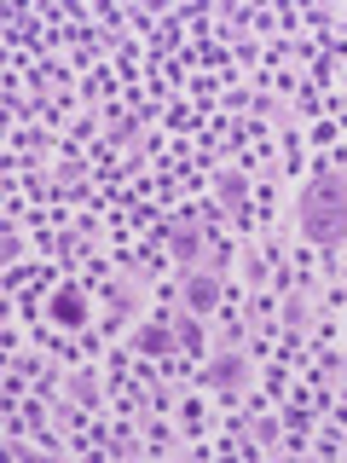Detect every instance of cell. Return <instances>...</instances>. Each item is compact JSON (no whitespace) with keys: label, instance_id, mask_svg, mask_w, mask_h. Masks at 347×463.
<instances>
[{"label":"cell","instance_id":"obj_11","mask_svg":"<svg viewBox=\"0 0 347 463\" xmlns=\"http://www.w3.org/2000/svg\"><path fill=\"white\" fill-rule=\"evenodd\" d=\"M168 446H174L168 411H151V417H145V452H168Z\"/></svg>","mask_w":347,"mask_h":463},{"label":"cell","instance_id":"obj_3","mask_svg":"<svg viewBox=\"0 0 347 463\" xmlns=\"http://www.w3.org/2000/svg\"><path fill=\"white\" fill-rule=\"evenodd\" d=\"M139 307H145V296H139L134 279H98V318H93L87 336H93V342H116L127 325H139Z\"/></svg>","mask_w":347,"mask_h":463},{"label":"cell","instance_id":"obj_10","mask_svg":"<svg viewBox=\"0 0 347 463\" xmlns=\"http://www.w3.org/2000/svg\"><path fill=\"white\" fill-rule=\"evenodd\" d=\"M174 330H180V347L192 359H209V354H202V318L197 313H180V318H174Z\"/></svg>","mask_w":347,"mask_h":463},{"label":"cell","instance_id":"obj_7","mask_svg":"<svg viewBox=\"0 0 347 463\" xmlns=\"http://www.w3.org/2000/svg\"><path fill=\"white\" fill-rule=\"evenodd\" d=\"M64 394L81 405V411H105V394H110V383L98 371H81V365H70L64 371Z\"/></svg>","mask_w":347,"mask_h":463},{"label":"cell","instance_id":"obj_8","mask_svg":"<svg viewBox=\"0 0 347 463\" xmlns=\"http://www.w3.org/2000/svg\"><path fill=\"white\" fill-rule=\"evenodd\" d=\"M174 417H180V429H185V440H202V429H209V400H202V388H185V400L174 405Z\"/></svg>","mask_w":347,"mask_h":463},{"label":"cell","instance_id":"obj_6","mask_svg":"<svg viewBox=\"0 0 347 463\" xmlns=\"http://www.w3.org/2000/svg\"><path fill=\"white\" fill-rule=\"evenodd\" d=\"M180 296H185V313L209 318L214 307H220V296H226V272H214V267H192V272H185V284H180Z\"/></svg>","mask_w":347,"mask_h":463},{"label":"cell","instance_id":"obj_2","mask_svg":"<svg viewBox=\"0 0 347 463\" xmlns=\"http://www.w3.org/2000/svg\"><path fill=\"white\" fill-rule=\"evenodd\" d=\"M197 388L214 394V400H226V405H243L249 388H255V354L249 347H220V354H209L202 371H197Z\"/></svg>","mask_w":347,"mask_h":463},{"label":"cell","instance_id":"obj_16","mask_svg":"<svg viewBox=\"0 0 347 463\" xmlns=\"http://www.w3.org/2000/svg\"><path fill=\"white\" fill-rule=\"evenodd\" d=\"M342 400H347V376H342Z\"/></svg>","mask_w":347,"mask_h":463},{"label":"cell","instance_id":"obj_5","mask_svg":"<svg viewBox=\"0 0 347 463\" xmlns=\"http://www.w3.org/2000/svg\"><path fill=\"white\" fill-rule=\"evenodd\" d=\"M127 347H134L139 359H174V347H180V330H174L168 313H151V318H139V325H134Z\"/></svg>","mask_w":347,"mask_h":463},{"label":"cell","instance_id":"obj_4","mask_svg":"<svg viewBox=\"0 0 347 463\" xmlns=\"http://www.w3.org/2000/svg\"><path fill=\"white\" fill-rule=\"evenodd\" d=\"M47 325L58 336H87V330H93V296H87L81 279H64L47 296Z\"/></svg>","mask_w":347,"mask_h":463},{"label":"cell","instance_id":"obj_9","mask_svg":"<svg viewBox=\"0 0 347 463\" xmlns=\"http://www.w3.org/2000/svg\"><path fill=\"white\" fill-rule=\"evenodd\" d=\"M249 429H255L249 440H255V446H267V452H272V446H284V417H278V411H255V417H249Z\"/></svg>","mask_w":347,"mask_h":463},{"label":"cell","instance_id":"obj_13","mask_svg":"<svg viewBox=\"0 0 347 463\" xmlns=\"http://www.w3.org/2000/svg\"><path fill=\"white\" fill-rule=\"evenodd\" d=\"M98 122H105V110H87V116H76V122H70V139H64V145L76 151L81 139H93V134H98Z\"/></svg>","mask_w":347,"mask_h":463},{"label":"cell","instance_id":"obj_14","mask_svg":"<svg viewBox=\"0 0 347 463\" xmlns=\"http://www.w3.org/2000/svg\"><path fill=\"white\" fill-rule=\"evenodd\" d=\"M0 250H6V267H18V260H23V232H18V221H6V238H0Z\"/></svg>","mask_w":347,"mask_h":463},{"label":"cell","instance_id":"obj_15","mask_svg":"<svg viewBox=\"0 0 347 463\" xmlns=\"http://www.w3.org/2000/svg\"><path fill=\"white\" fill-rule=\"evenodd\" d=\"M347 307V279H330L324 284V313H342Z\"/></svg>","mask_w":347,"mask_h":463},{"label":"cell","instance_id":"obj_1","mask_svg":"<svg viewBox=\"0 0 347 463\" xmlns=\"http://www.w3.org/2000/svg\"><path fill=\"white\" fill-rule=\"evenodd\" d=\"M295 232L307 250H318L324 279H342V243H347V168L342 163H318L313 180L295 197Z\"/></svg>","mask_w":347,"mask_h":463},{"label":"cell","instance_id":"obj_12","mask_svg":"<svg viewBox=\"0 0 347 463\" xmlns=\"http://www.w3.org/2000/svg\"><path fill=\"white\" fill-rule=\"evenodd\" d=\"M243 279H249V289H267L272 284V260L255 255V250H243Z\"/></svg>","mask_w":347,"mask_h":463}]
</instances>
